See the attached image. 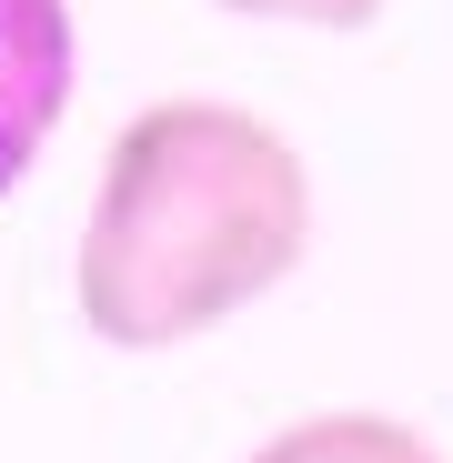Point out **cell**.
<instances>
[{"mask_svg":"<svg viewBox=\"0 0 453 463\" xmlns=\"http://www.w3.org/2000/svg\"><path fill=\"white\" fill-rule=\"evenodd\" d=\"M313 252V172L242 101H151L121 121L81 222V323L111 353L202 343Z\"/></svg>","mask_w":453,"mask_h":463,"instance_id":"6da1fadb","label":"cell"},{"mask_svg":"<svg viewBox=\"0 0 453 463\" xmlns=\"http://www.w3.org/2000/svg\"><path fill=\"white\" fill-rule=\"evenodd\" d=\"M71 81H81L71 0H0V192L51 151V131L71 111Z\"/></svg>","mask_w":453,"mask_h":463,"instance_id":"7a4b0ae2","label":"cell"},{"mask_svg":"<svg viewBox=\"0 0 453 463\" xmlns=\"http://www.w3.org/2000/svg\"><path fill=\"white\" fill-rule=\"evenodd\" d=\"M252 463H443L403 413H302L282 423Z\"/></svg>","mask_w":453,"mask_h":463,"instance_id":"3957f363","label":"cell"},{"mask_svg":"<svg viewBox=\"0 0 453 463\" xmlns=\"http://www.w3.org/2000/svg\"><path fill=\"white\" fill-rule=\"evenodd\" d=\"M222 11H242V21H292V31H373V21H383V0H222Z\"/></svg>","mask_w":453,"mask_h":463,"instance_id":"277c9868","label":"cell"}]
</instances>
